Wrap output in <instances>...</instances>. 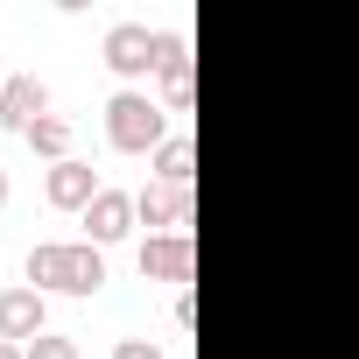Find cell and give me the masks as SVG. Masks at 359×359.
<instances>
[{"instance_id": "6da1fadb", "label": "cell", "mask_w": 359, "mask_h": 359, "mask_svg": "<svg viewBox=\"0 0 359 359\" xmlns=\"http://www.w3.org/2000/svg\"><path fill=\"white\" fill-rule=\"evenodd\" d=\"M99 282H106V254L92 240H43V247H29V289L92 296Z\"/></svg>"}, {"instance_id": "7a4b0ae2", "label": "cell", "mask_w": 359, "mask_h": 359, "mask_svg": "<svg viewBox=\"0 0 359 359\" xmlns=\"http://www.w3.org/2000/svg\"><path fill=\"white\" fill-rule=\"evenodd\" d=\"M106 141L127 148V155H155L169 141V113L148 99V92H113L106 99Z\"/></svg>"}, {"instance_id": "3957f363", "label": "cell", "mask_w": 359, "mask_h": 359, "mask_svg": "<svg viewBox=\"0 0 359 359\" xmlns=\"http://www.w3.org/2000/svg\"><path fill=\"white\" fill-rule=\"evenodd\" d=\"M191 268H198L191 233H148V240H141V275H148V282H176V289H191Z\"/></svg>"}, {"instance_id": "277c9868", "label": "cell", "mask_w": 359, "mask_h": 359, "mask_svg": "<svg viewBox=\"0 0 359 359\" xmlns=\"http://www.w3.org/2000/svg\"><path fill=\"white\" fill-rule=\"evenodd\" d=\"M43 331H50L43 289H0V338H8V345H36Z\"/></svg>"}, {"instance_id": "5b68a950", "label": "cell", "mask_w": 359, "mask_h": 359, "mask_svg": "<svg viewBox=\"0 0 359 359\" xmlns=\"http://www.w3.org/2000/svg\"><path fill=\"white\" fill-rule=\"evenodd\" d=\"M106 64L120 78H148L155 71V29L148 22H113L106 29Z\"/></svg>"}, {"instance_id": "8992f818", "label": "cell", "mask_w": 359, "mask_h": 359, "mask_svg": "<svg viewBox=\"0 0 359 359\" xmlns=\"http://www.w3.org/2000/svg\"><path fill=\"white\" fill-rule=\"evenodd\" d=\"M134 212H141V226H155V233H191V191H184V184H148V191H134Z\"/></svg>"}, {"instance_id": "52a82bcc", "label": "cell", "mask_w": 359, "mask_h": 359, "mask_svg": "<svg viewBox=\"0 0 359 359\" xmlns=\"http://www.w3.org/2000/svg\"><path fill=\"white\" fill-rule=\"evenodd\" d=\"M155 78L169 85V99H176V113H191V43L176 36V29H155Z\"/></svg>"}, {"instance_id": "ba28073f", "label": "cell", "mask_w": 359, "mask_h": 359, "mask_svg": "<svg viewBox=\"0 0 359 359\" xmlns=\"http://www.w3.org/2000/svg\"><path fill=\"white\" fill-rule=\"evenodd\" d=\"M85 226H92V247L106 254L113 240H127V233L141 226V212H134V198H127V191H99V198L85 205Z\"/></svg>"}, {"instance_id": "9c48e42d", "label": "cell", "mask_w": 359, "mask_h": 359, "mask_svg": "<svg viewBox=\"0 0 359 359\" xmlns=\"http://www.w3.org/2000/svg\"><path fill=\"white\" fill-rule=\"evenodd\" d=\"M99 191H106V184L92 176V162H78V155H71V162H57V169L43 176V198H50L57 212H85Z\"/></svg>"}, {"instance_id": "30bf717a", "label": "cell", "mask_w": 359, "mask_h": 359, "mask_svg": "<svg viewBox=\"0 0 359 359\" xmlns=\"http://www.w3.org/2000/svg\"><path fill=\"white\" fill-rule=\"evenodd\" d=\"M36 120H50V85L43 78H8V92H0V127H15V134H29Z\"/></svg>"}, {"instance_id": "8fae6325", "label": "cell", "mask_w": 359, "mask_h": 359, "mask_svg": "<svg viewBox=\"0 0 359 359\" xmlns=\"http://www.w3.org/2000/svg\"><path fill=\"white\" fill-rule=\"evenodd\" d=\"M191 176H198V141L191 134H169L155 148V184H184L191 191Z\"/></svg>"}, {"instance_id": "7c38bea8", "label": "cell", "mask_w": 359, "mask_h": 359, "mask_svg": "<svg viewBox=\"0 0 359 359\" xmlns=\"http://www.w3.org/2000/svg\"><path fill=\"white\" fill-rule=\"evenodd\" d=\"M22 141H29L36 155H50V169H57V162H71V141H78V134H71V120H64V113H50V120H36Z\"/></svg>"}, {"instance_id": "4fadbf2b", "label": "cell", "mask_w": 359, "mask_h": 359, "mask_svg": "<svg viewBox=\"0 0 359 359\" xmlns=\"http://www.w3.org/2000/svg\"><path fill=\"white\" fill-rule=\"evenodd\" d=\"M29 359H78V338H57V331H43V338L29 345Z\"/></svg>"}, {"instance_id": "5bb4252c", "label": "cell", "mask_w": 359, "mask_h": 359, "mask_svg": "<svg viewBox=\"0 0 359 359\" xmlns=\"http://www.w3.org/2000/svg\"><path fill=\"white\" fill-rule=\"evenodd\" d=\"M113 359H162V352H155L148 338H120V352H113Z\"/></svg>"}, {"instance_id": "9a60e30c", "label": "cell", "mask_w": 359, "mask_h": 359, "mask_svg": "<svg viewBox=\"0 0 359 359\" xmlns=\"http://www.w3.org/2000/svg\"><path fill=\"white\" fill-rule=\"evenodd\" d=\"M0 359H29V345H8V338H0Z\"/></svg>"}, {"instance_id": "2e32d148", "label": "cell", "mask_w": 359, "mask_h": 359, "mask_svg": "<svg viewBox=\"0 0 359 359\" xmlns=\"http://www.w3.org/2000/svg\"><path fill=\"white\" fill-rule=\"evenodd\" d=\"M0 205H8V169H0Z\"/></svg>"}, {"instance_id": "e0dca14e", "label": "cell", "mask_w": 359, "mask_h": 359, "mask_svg": "<svg viewBox=\"0 0 359 359\" xmlns=\"http://www.w3.org/2000/svg\"><path fill=\"white\" fill-rule=\"evenodd\" d=\"M0 92H8V71H0Z\"/></svg>"}]
</instances>
